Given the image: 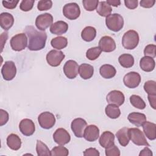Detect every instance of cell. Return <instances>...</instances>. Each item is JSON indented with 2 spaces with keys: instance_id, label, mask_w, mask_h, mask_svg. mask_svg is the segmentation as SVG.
<instances>
[{
  "instance_id": "31",
  "label": "cell",
  "mask_w": 156,
  "mask_h": 156,
  "mask_svg": "<svg viewBox=\"0 0 156 156\" xmlns=\"http://www.w3.org/2000/svg\"><path fill=\"white\" fill-rule=\"evenodd\" d=\"M118 62L122 67L129 68L133 66L134 64V58L131 54H123L119 57Z\"/></svg>"
},
{
  "instance_id": "39",
  "label": "cell",
  "mask_w": 156,
  "mask_h": 156,
  "mask_svg": "<svg viewBox=\"0 0 156 156\" xmlns=\"http://www.w3.org/2000/svg\"><path fill=\"white\" fill-rule=\"evenodd\" d=\"M82 4L84 9L87 11H93L94 10L99 4L98 0H83Z\"/></svg>"
},
{
  "instance_id": "46",
  "label": "cell",
  "mask_w": 156,
  "mask_h": 156,
  "mask_svg": "<svg viewBox=\"0 0 156 156\" xmlns=\"http://www.w3.org/2000/svg\"><path fill=\"white\" fill-rule=\"evenodd\" d=\"M83 155L85 156H99L100 153L99 151L93 147H90L85 150L83 152Z\"/></svg>"
},
{
  "instance_id": "24",
  "label": "cell",
  "mask_w": 156,
  "mask_h": 156,
  "mask_svg": "<svg viewBox=\"0 0 156 156\" xmlns=\"http://www.w3.org/2000/svg\"><path fill=\"white\" fill-rule=\"evenodd\" d=\"M94 73V68L88 63H82L79 66V74L85 80L90 79Z\"/></svg>"
},
{
  "instance_id": "30",
  "label": "cell",
  "mask_w": 156,
  "mask_h": 156,
  "mask_svg": "<svg viewBox=\"0 0 156 156\" xmlns=\"http://www.w3.org/2000/svg\"><path fill=\"white\" fill-rule=\"evenodd\" d=\"M112 9L106 1H100L96 8L97 13L101 16L107 17L111 14Z\"/></svg>"
},
{
  "instance_id": "37",
  "label": "cell",
  "mask_w": 156,
  "mask_h": 156,
  "mask_svg": "<svg viewBox=\"0 0 156 156\" xmlns=\"http://www.w3.org/2000/svg\"><path fill=\"white\" fill-rule=\"evenodd\" d=\"M144 90L147 94L156 95V82L154 80H148L144 84Z\"/></svg>"
},
{
  "instance_id": "10",
  "label": "cell",
  "mask_w": 156,
  "mask_h": 156,
  "mask_svg": "<svg viewBox=\"0 0 156 156\" xmlns=\"http://www.w3.org/2000/svg\"><path fill=\"white\" fill-rule=\"evenodd\" d=\"M65 57V55L62 51L53 49L47 54L46 58L48 63L50 66L56 67L60 65Z\"/></svg>"
},
{
  "instance_id": "2",
  "label": "cell",
  "mask_w": 156,
  "mask_h": 156,
  "mask_svg": "<svg viewBox=\"0 0 156 156\" xmlns=\"http://www.w3.org/2000/svg\"><path fill=\"white\" fill-rule=\"evenodd\" d=\"M139 35L134 30H129L124 33L122 38V46L126 49H133L138 44Z\"/></svg>"
},
{
  "instance_id": "36",
  "label": "cell",
  "mask_w": 156,
  "mask_h": 156,
  "mask_svg": "<svg viewBox=\"0 0 156 156\" xmlns=\"http://www.w3.org/2000/svg\"><path fill=\"white\" fill-rule=\"evenodd\" d=\"M101 52L102 51L99 47H93L87 51L86 57L90 60H94L99 57Z\"/></svg>"
},
{
  "instance_id": "42",
  "label": "cell",
  "mask_w": 156,
  "mask_h": 156,
  "mask_svg": "<svg viewBox=\"0 0 156 156\" xmlns=\"http://www.w3.org/2000/svg\"><path fill=\"white\" fill-rule=\"evenodd\" d=\"M34 2V0H23L20 3V8L24 12L30 11L33 8Z\"/></svg>"
},
{
  "instance_id": "34",
  "label": "cell",
  "mask_w": 156,
  "mask_h": 156,
  "mask_svg": "<svg viewBox=\"0 0 156 156\" xmlns=\"http://www.w3.org/2000/svg\"><path fill=\"white\" fill-rule=\"evenodd\" d=\"M130 102L132 105L140 110H143L146 107V103L139 96L133 94L130 97Z\"/></svg>"
},
{
  "instance_id": "8",
  "label": "cell",
  "mask_w": 156,
  "mask_h": 156,
  "mask_svg": "<svg viewBox=\"0 0 156 156\" xmlns=\"http://www.w3.org/2000/svg\"><path fill=\"white\" fill-rule=\"evenodd\" d=\"M53 23V16L49 13L39 15L35 20V26L40 30L44 31Z\"/></svg>"
},
{
  "instance_id": "17",
  "label": "cell",
  "mask_w": 156,
  "mask_h": 156,
  "mask_svg": "<svg viewBox=\"0 0 156 156\" xmlns=\"http://www.w3.org/2000/svg\"><path fill=\"white\" fill-rule=\"evenodd\" d=\"M19 129L23 135L25 136H30L35 132V126L34 122L31 119L26 118L20 121Z\"/></svg>"
},
{
  "instance_id": "35",
  "label": "cell",
  "mask_w": 156,
  "mask_h": 156,
  "mask_svg": "<svg viewBox=\"0 0 156 156\" xmlns=\"http://www.w3.org/2000/svg\"><path fill=\"white\" fill-rule=\"evenodd\" d=\"M36 151L38 156L43 155H51V151L48 147L41 141L37 140L36 144Z\"/></svg>"
},
{
  "instance_id": "52",
  "label": "cell",
  "mask_w": 156,
  "mask_h": 156,
  "mask_svg": "<svg viewBox=\"0 0 156 156\" xmlns=\"http://www.w3.org/2000/svg\"><path fill=\"white\" fill-rule=\"evenodd\" d=\"M110 5L113 7H118L121 4V1L119 0H107L106 1Z\"/></svg>"
},
{
  "instance_id": "33",
  "label": "cell",
  "mask_w": 156,
  "mask_h": 156,
  "mask_svg": "<svg viewBox=\"0 0 156 156\" xmlns=\"http://www.w3.org/2000/svg\"><path fill=\"white\" fill-rule=\"evenodd\" d=\"M105 112L106 115L111 119H116L121 115V111L118 106L108 104L105 108Z\"/></svg>"
},
{
  "instance_id": "6",
  "label": "cell",
  "mask_w": 156,
  "mask_h": 156,
  "mask_svg": "<svg viewBox=\"0 0 156 156\" xmlns=\"http://www.w3.org/2000/svg\"><path fill=\"white\" fill-rule=\"evenodd\" d=\"M63 14L68 20H74L79 17L80 9L79 5L76 2L68 3L63 8Z\"/></svg>"
},
{
  "instance_id": "23",
  "label": "cell",
  "mask_w": 156,
  "mask_h": 156,
  "mask_svg": "<svg viewBox=\"0 0 156 156\" xmlns=\"http://www.w3.org/2000/svg\"><path fill=\"white\" fill-rule=\"evenodd\" d=\"M143 130L146 137L150 140L156 138V124L150 121H146L143 124Z\"/></svg>"
},
{
  "instance_id": "21",
  "label": "cell",
  "mask_w": 156,
  "mask_h": 156,
  "mask_svg": "<svg viewBox=\"0 0 156 156\" xmlns=\"http://www.w3.org/2000/svg\"><path fill=\"white\" fill-rule=\"evenodd\" d=\"M68 24L63 21H58L52 24L50 27V32L57 35H62L67 32Z\"/></svg>"
},
{
  "instance_id": "44",
  "label": "cell",
  "mask_w": 156,
  "mask_h": 156,
  "mask_svg": "<svg viewBox=\"0 0 156 156\" xmlns=\"http://www.w3.org/2000/svg\"><path fill=\"white\" fill-rule=\"evenodd\" d=\"M0 126H2L3 125L5 124L8 120H9V113H7V111L1 109L0 110Z\"/></svg>"
},
{
  "instance_id": "5",
  "label": "cell",
  "mask_w": 156,
  "mask_h": 156,
  "mask_svg": "<svg viewBox=\"0 0 156 156\" xmlns=\"http://www.w3.org/2000/svg\"><path fill=\"white\" fill-rule=\"evenodd\" d=\"M129 135L130 140L137 146H149L143 132L138 128L129 129Z\"/></svg>"
},
{
  "instance_id": "9",
  "label": "cell",
  "mask_w": 156,
  "mask_h": 156,
  "mask_svg": "<svg viewBox=\"0 0 156 156\" xmlns=\"http://www.w3.org/2000/svg\"><path fill=\"white\" fill-rule=\"evenodd\" d=\"M1 74L4 80L9 81L15 78L16 74V68L13 61H6L1 68Z\"/></svg>"
},
{
  "instance_id": "11",
  "label": "cell",
  "mask_w": 156,
  "mask_h": 156,
  "mask_svg": "<svg viewBox=\"0 0 156 156\" xmlns=\"http://www.w3.org/2000/svg\"><path fill=\"white\" fill-rule=\"evenodd\" d=\"M123 82L126 87L129 88L137 87L141 82V76L139 73L134 71L127 73L124 78Z\"/></svg>"
},
{
  "instance_id": "29",
  "label": "cell",
  "mask_w": 156,
  "mask_h": 156,
  "mask_svg": "<svg viewBox=\"0 0 156 156\" xmlns=\"http://www.w3.org/2000/svg\"><path fill=\"white\" fill-rule=\"evenodd\" d=\"M96 36V30L92 26L85 27L81 32L82 38L87 42L93 41Z\"/></svg>"
},
{
  "instance_id": "4",
  "label": "cell",
  "mask_w": 156,
  "mask_h": 156,
  "mask_svg": "<svg viewBox=\"0 0 156 156\" xmlns=\"http://www.w3.org/2000/svg\"><path fill=\"white\" fill-rule=\"evenodd\" d=\"M10 46L13 51H21L24 50L27 44V38L24 33H20L14 35L10 41Z\"/></svg>"
},
{
  "instance_id": "22",
  "label": "cell",
  "mask_w": 156,
  "mask_h": 156,
  "mask_svg": "<svg viewBox=\"0 0 156 156\" xmlns=\"http://www.w3.org/2000/svg\"><path fill=\"white\" fill-rule=\"evenodd\" d=\"M127 119L130 123L136 127L143 126V124L146 121V115L138 112H132L129 113L127 116Z\"/></svg>"
},
{
  "instance_id": "49",
  "label": "cell",
  "mask_w": 156,
  "mask_h": 156,
  "mask_svg": "<svg viewBox=\"0 0 156 156\" xmlns=\"http://www.w3.org/2000/svg\"><path fill=\"white\" fill-rule=\"evenodd\" d=\"M147 99L151 106L154 109H155L156 108V95L148 94Z\"/></svg>"
},
{
  "instance_id": "40",
  "label": "cell",
  "mask_w": 156,
  "mask_h": 156,
  "mask_svg": "<svg viewBox=\"0 0 156 156\" xmlns=\"http://www.w3.org/2000/svg\"><path fill=\"white\" fill-rule=\"evenodd\" d=\"M156 46L155 44H150L147 45L144 49V54L145 56L154 58L156 56Z\"/></svg>"
},
{
  "instance_id": "18",
  "label": "cell",
  "mask_w": 156,
  "mask_h": 156,
  "mask_svg": "<svg viewBox=\"0 0 156 156\" xmlns=\"http://www.w3.org/2000/svg\"><path fill=\"white\" fill-rule=\"evenodd\" d=\"M99 136V129L95 125H89L84 130L83 137L88 141L93 142Z\"/></svg>"
},
{
  "instance_id": "51",
  "label": "cell",
  "mask_w": 156,
  "mask_h": 156,
  "mask_svg": "<svg viewBox=\"0 0 156 156\" xmlns=\"http://www.w3.org/2000/svg\"><path fill=\"white\" fill-rule=\"evenodd\" d=\"M8 38V33L7 32H3L1 35V51H2L3 48H4V45L6 41L7 40Z\"/></svg>"
},
{
  "instance_id": "7",
  "label": "cell",
  "mask_w": 156,
  "mask_h": 156,
  "mask_svg": "<svg viewBox=\"0 0 156 156\" xmlns=\"http://www.w3.org/2000/svg\"><path fill=\"white\" fill-rule=\"evenodd\" d=\"M38 121L41 127L44 129H49L55 125V118L52 113L44 112L39 115Z\"/></svg>"
},
{
  "instance_id": "19",
  "label": "cell",
  "mask_w": 156,
  "mask_h": 156,
  "mask_svg": "<svg viewBox=\"0 0 156 156\" xmlns=\"http://www.w3.org/2000/svg\"><path fill=\"white\" fill-rule=\"evenodd\" d=\"M115 135L110 131L104 132L99 139L100 145L104 147L107 148L115 144Z\"/></svg>"
},
{
  "instance_id": "27",
  "label": "cell",
  "mask_w": 156,
  "mask_h": 156,
  "mask_svg": "<svg viewBox=\"0 0 156 156\" xmlns=\"http://www.w3.org/2000/svg\"><path fill=\"white\" fill-rule=\"evenodd\" d=\"M99 73L104 79H111L116 75V70L113 66L109 64H105L100 67Z\"/></svg>"
},
{
  "instance_id": "16",
  "label": "cell",
  "mask_w": 156,
  "mask_h": 156,
  "mask_svg": "<svg viewBox=\"0 0 156 156\" xmlns=\"http://www.w3.org/2000/svg\"><path fill=\"white\" fill-rule=\"evenodd\" d=\"M98 47L103 52H110L115 50L116 43L111 37L104 36L100 39Z\"/></svg>"
},
{
  "instance_id": "20",
  "label": "cell",
  "mask_w": 156,
  "mask_h": 156,
  "mask_svg": "<svg viewBox=\"0 0 156 156\" xmlns=\"http://www.w3.org/2000/svg\"><path fill=\"white\" fill-rule=\"evenodd\" d=\"M14 23V18L12 14L3 12L0 14V26L5 30H9Z\"/></svg>"
},
{
  "instance_id": "14",
  "label": "cell",
  "mask_w": 156,
  "mask_h": 156,
  "mask_svg": "<svg viewBox=\"0 0 156 156\" xmlns=\"http://www.w3.org/2000/svg\"><path fill=\"white\" fill-rule=\"evenodd\" d=\"M106 100L109 104L121 106L124 102L125 97L121 91L119 90H112L107 95Z\"/></svg>"
},
{
  "instance_id": "41",
  "label": "cell",
  "mask_w": 156,
  "mask_h": 156,
  "mask_svg": "<svg viewBox=\"0 0 156 156\" xmlns=\"http://www.w3.org/2000/svg\"><path fill=\"white\" fill-rule=\"evenodd\" d=\"M105 149V153L107 156H119L121 154L119 148L115 144Z\"/></svg>"
},
{
  "instance_id": "28",
  "label": "cell",
  "mask_w": 156,
  "mask_h": 156,
  "mask_svg": "<svg viewBox=\"0 0 156 156\" xmlns=\"http://www.w3.org/2000/svg\"><path fill=\"white\" fill-rule=\"evenodd\" d=\"M7 144L10 149L17 151L21 147V140L16 134L11 133L7 138Z\"/></svg>"
},
{
  "instance_id": "12",
  "label": "cell",
  "mask_w": 156,
  "mask_h": 156,
  "mask_svg": "<svg viewBox=\"0 0 156 156\" xmlns=\"http://www.w3.org/2000/svg\"><path fill=\"white\" fill-rule=\"evenodd\" d=\"M87 126V123L85 119L78 118L73 119L71 124V128L74 135L77 138H82L84 130Z\"/></svg>"
},
{
  "instance_id": "32",
  "label": "cell",
  "mask_w": 156,
  "mask_h": 156,
  "mask_svg": "<svg viewBox=\"0 0 156 156\" xmlns=\"http://www.w3.org/2000/svg\"><path fill=\"white\" fill-rule=\"evenodd\" d=\"M51 44L54 49H57L58 50L62 49L67 46L68 40L65 37H57L51 40Z\"/></svg>"
},
{
  "instance_id": "26",
  "label": "cell",
  "mask_w": 156,
  "mask_h": 156,
  "mask_svg": "<svg viewBox=\"0 0 156 156\" xmlns=\"http://www.w3.org/2000/svg\"><path fill=\"white\" fill-rule=\"evenodd\" d=\"M116 136L121 146H126L130 141V137L129 135V128L122 127L116 133Z\"/></svg>"
},
{
  "instance_id": "15",
  "label": "cell",
  "mask_w": 156,
  "mask_h": 156,
  "mask_svg": "<svg viewBox=\"0 0 156 156\" xmlns=\"http://www.w3.org/2000/svg\"><path fill=\"white\" fill-rule=\"evenodd\" d=\"M63 69L65 76L68 79H73L77 76L79 65L76 61L69 60L66 62L63 66Z\"/></svg>"
},
{
  "instance_id": "45",
  "label": "cell",
  "mask_w": 156,
  "mask_h": 156,
  "mask_svg": "<svg viewBox=\"0 0 156 156\" xmlns=\"http://www.w3.org/2000/svg\"><path fill=\"white\" fill-rule=\"evenodd\" d=\"M19 2L18 0H12V1H2V3L3 6L8 9H13L16 7L17 4Z\"/></svg>"
},
{
  "instance_id": "47",
  "label": "cell",
  "mask_w": 156,
  "mask_h": 156,
  "mask_svg": "<svg viewBox=\"0 0 156 156\" xmlns=\"http://www.w3.org/2000/svg\"><path fill=\"white\" fill-rule=\"evenodd\" d=\"M137 0H125L124 4L127 8L129 9H135L138 7Z\"/></svg>"
},
{
  "instance_id": "13",
  "label": "cell",
  "mask_w": 156,
  "mask_h": 156,
  "mask_svg": "<svg viewBox=\"0 0 156 156\" xmlns=\"http://www.w3.org/2000/svg\"><path fill=\"white\" fill-rule=\"evenodd\" d=\"M53 139L57 144L63 146L70 141L71 136L66 130L63 128H58L54 132Z\"/></svg>"
},
{
  "instance_id": "38",
  "label": "cell",
  "mask_w": 156,
  "mask_h": 156,
  "mask_svg": "<svg viewBox=\"0 0 156 156\" xmlns=\"http://www.w3.org/2000/svg\"><path fill=\"white\" fill-rule=\"evenodd\" d=\"M51 154L52 156H67L69 154V151L65 147L60 145L53 147L51 151Z\"/></svg>"
},
{
  "instance_id": "48",
  "label": "cell",
  "mask_w": 156,
  "mask_h": 156,
  "mask_svg": "<svg viewBox=\"0 0 156 156\" xmlns=\"http://www.w3.org/2000/svg\"><path fill=\"white\" fill-rule=\"evenodd\" d=\"M155 0H141L140 2V6L144 8H151L155 4Z\"/></svg>"
},
{
  "instance_id": "50",
  "label": "cell",
  "mask_w": 156,
  "mask_h": 156,
  "mask_svg": "<svg viewBox=\"0 0 156 156\" xmlns=\"http://www.w3.org/2000/svg\"><path fill=\"white\" fill-rule=\"evenodd\" d=\"M140 156H152V151L147 147V146L145 147L143 150L141 151V152L139 154Z\"/></svg>"
},
{
  "instance_id": "3",
  "label": "cell",
  "mask_w": 156,
  "mask_h": 156,
  "mask_svg": "<svg viewBox=\"0 0 156 156\" xmlns=\"http://www.w3.org/2000/svg\"><path fill=\"white\" fill-rule=\"evenodd\" d=\"M105 24L107 28L113 32H118L124 26V19L118 13L110 14L106 17Z\"/></svg>"
},
{
  "instance_id": "43",
  "label": "cell",
  "mask_w": 156,
  "mask_h": 156,
  "mask_svg": "<svg viewBox=\"0 0 156 156\" xmlns=\"http://www.w3.org/2000/svg\"><path fill=\"white\" fill-rule=\"evenodd\" d=\"M52 6V2L51 0H47L44 1L41 0L38 1L37 4V9L40 11H44V10H48L50 9Z\"/></svg>"
},
{
  "instance_id": "25",
  "label": "cell",
  "mask_w": 156,
  "mask_h": 156,
  "mask_svg": "<svg viewBox=\"0 0 156 156\" xmlns=\"http://www.w3.org/2000/svg\"><path fill=\"white\" fill-rule=\"evenodd\" d=\"M140 66L143 71L146 72H151L154 69L155 62L153 58L144 56L140 59Z\"/></svg>"
},
{
  "instance_id": "1",
  "label": "cell",
  "mask_w": 156,
  "mask_h": 156,
  "mask_svg": "<svg viewBox=\"0 0 156 156\" xmlns=\"http://www.w3.org/2000/svg\"><path fill=\"white\" fill-rule=\"evenodd\" d=\"M24 32L29 39L27 48L30 51H39L45 47L47 34L44 31H38L33 26H27Z\"/></svg>"
}]
</instances>
